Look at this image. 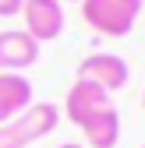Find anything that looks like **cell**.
Listing matches in <instances>:
<instances>
[{
    "label": "cell",
    "instance_id": "13",
    "mask_svg": "<svg viewBox=\"0 0 145 148\" xmlns=\"http://www.w3.org/2000/svg\"><path fill=\"white\" fill-rule=\"evenodd\" d=\"M60 4H64V0H60ZM67 4H75V0H67ZM78 4H81V0H78Z\"/></svg>",
    "mask_w": 145,
    "mask_h": 148
},
{
    "label": "cell",
    "instance_id": "9",
    "mask_svg": "<svg viewBox=\"0 0 145 148\" xmlns=\"http://www.w3.org/2000/svg\"><path fill=\"white\" fill-rule=\"evenodd\" d=\"M0 148H25L21 134L14 131V123H0Z\"/></svg>",
    "mask_w": 145,
    "mask_h": 148
},
{
    "label": "cell",
    "instance_id": "5",
    "mask_svg": "<svg viewBox=\"0 0 145 148\" xmlns=\"http://www.w3.org/2000/svg\"><path fill=\"white\" fill-rule=\"evenodd\" d=\"M106 106H110V92H103L92 81H78L75 78V85L67 88V99H64V116L75 127H81L88 116H96L99 109H106Z\"/></svg>",
    "mask_w": 145,
    "mask_h": 148
},
{
    "label": "cell",
    "instance_id": "1",
    "mask_svg": "<svg viewBox=\"0 0 145 148\" xmlns=\"http://www.w3.org/2000/svg\"><path fill=\"white\" fill-rule=\"evenodd\" d=\"M81 18L92 32L124 39L142 18V0H81Z\"/></svg>",
    "mask_w": 145,
    "mask_h": 148
},
{
    "label": "cell",
    "instance_id": "8",
    "mask_svg": "<svg viewBox=\"0 0 145 148\" xmlns=\"http://www.w3.org/2000/svg\"><path fill=\"white\" fill-rule=\"evenodd\" d=\"M78 131L85 134V148H117L120 141V113H117V106L110 102L106 109H99L96 116H88Z\"/></svg>",
    "mask_w": 145,
    "mask_h": 148
},
{
    "label": "cell",
    "instance_id": "14",
    "mask_svg": "<svg viewBox=\"0 0 145 148\" xmlns=\"http://www.w3.org/2000/svg\"><path fill=\"white\" fill-rule=\"evenodd\" d=\"M142 14H145V0H142Z\"/></svg>",
    "mask_w": 145,
    "mask_h": 148
},
{
    "label": "cell",
    "instance_id": "10",
    "mask_svg": "<svg viewBox=\"0 0 145 148\" xmlns=\"http://www.w3.org/2000/svg\"><path fill=\"white\" fill-rule=\"evenodd\" d=\"M25 7V0H0V18H18Z\"/></svg>",
    "mask_w": 145,
    "mask_h": 148
},
{
    "label": "cell",
    "instance_id": "12",
    "mask_svg": "<svg viewBox=\"0 0 145 148\" xmlns=\"http://www.w3.org/2000/svg\"><path fill=\"white\" fill-rule=\"evenodd\" d=\"M142 109H145V92H142Z\"/></svg>",
    "mask_w": 145,
    "mask_h": 148
},
{
    "label": "cell",
    "instance_id": "11",
    "mask_svg": "<svg viewBox=\"0 0 145 148\" xmlns=\"http://www.w3.org/2000/svg\"><path fill=\"white\" fill-rule=\"evenodd\" d=\"M60 148H85V145H78V141H67V145H60Z\"/></svg>",
    "mask_w": 145,
    "mask_h": 148
},
{
    "label": "cell",
    "instance_id": "7",
    "mask_svg": "<svg viewBox=\"0 0 145 148\" xmlns=\"http://www.w3.org/2000/svg\"><path fill=\"white\" fill-rule=\"evenodd\" d=\"M28 106H32V81L21 74L0 71V123H11Z\"/></svg>",
    "mask_w": 145,
    "mask_h": 148
},
{
    "label": "cell",
    "instance_id": "4",
    "mask_svg": "<svg viewBox=\"0 0 145 148\" xmlns=\"http://www.w3.org/2000/svg\"><path fill=\"white\" fill-rule=\"evenodd\" d=\"M39 42L32 39L25 28H4L0 32V71L21 74L39 60Z\"/></svg>",
    "mask_w": 145,
    "mask_h": 148
},
{
    "label": "cell",
    "instance_id": "3",
    "mask_svg": "<svg viewBox=\"0 0 145 148\" xmlns=\"http://www.w3.org/2000/svg\"><path fill=\"white\" fill-rule=\"evenodd\" d=\"M21 21H25V32L39 46L53 42V39H60V32H64V4L60 0H25Z\"/></svg>",
    "mask_w": 145,
    "mask_h": 148
},
{
    "label": "cell",
    "instance_id": "15",
    "mask_svg": "<svg viewBox=\"0 0 145 148\" xmlns=\"http://www.w3.org/2000/svg\"><path fill=\"white\" fill-rule=\"evenodd\" d=\"M142 148H145V145H142Z\"/></svg>",
    "mask_w": 145,
    "mask_h": 148
},
{
    "label": "cell",
    "instance_id": "2",
    "mask_svg": "<svg viewBox=\"0 0 145 148\" xmlns=\"http://www.w3.org/2000/svg\"><path fill=\"white\" fill-rule=\"evenodd\" d=\"M78 81H92L103 92H120L131 81V67L117 53H88L78 64Z\"/></svg>",
    "mask_w": 145,
    "mask_h": 148
},
{
    "label": "cell",
    "instance_id": "6",
    "mask_svg": "<svg viewBox=\"0 0 145 148\" xmlns=\"http://www.w3.org/2000/svg\"><path fill=\"white\" fill-rule=\"evenodd\" d=\"M11 123H14V131L21 134V141L32 145V141H39V138H46V134L57 131V123H60V106H53V102H32V106L21 109Z\"/></svg>",
    "mask_w": 145,
    "mask_h": 148
}]
</instances>
